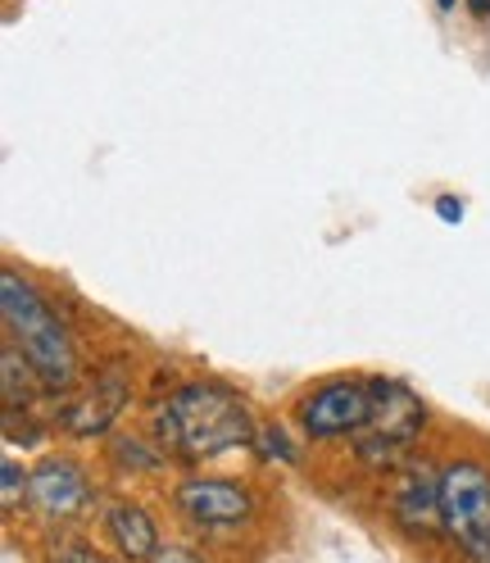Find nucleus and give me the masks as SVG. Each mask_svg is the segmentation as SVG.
Wrapping results in <instances>:
<instances>
[{
    "label": "nucleus",
    "instance_id": "f257e3e1",
    "mask_svg": "<svg viewBox=\"0 0 490 563\" xmlns=\"http://www.w3.org/2000/svg\"><path fill=\"white\" fill-rule=\"evenodd\" d=\"M259 428L227 386L187 382L178 396L159 409V441L182 460H214L223 450L255 445Z\"/></svg>",
    "mask_w": 490,
    "mask_h": 563
},
{
    "label": "nucleus",
    "instance_id": "f03ea898",
    "mask_svg": "<svg viewBox=\"0 0 490 563\" xmlns=\"http://www.w3.org/2000/svg\"><path fill=\"white\" fill-rule=\"evenodd\" d=\"M0 309H5V323L23 350V360L37 368V377L51 391H68L78 377V360H74V341L59 328L51 305L19 273H0Z\"/></svg>",
    "mask_w": 490,
    "mask_h": 563
},
{
    "label": "nucleus",
    "instance_id": "7ed1b4c3",
    "mask_svg": "<svg viewBox=\"0 0 490 563\" xmlns=\"http://www.w3.org/2000/svg\"><path fill=\"white\" fill-rule=\"evenodd\" d=\"M441 527L472 563H490V473L459 460L441 473Z\"/></svg>",
    "mask_w": 490,
    "mask_h": 563
},
{
    "label": "nucleus",
    "instance_id": "20e7f679",
    "mask_svg": "<svg viewBox=\"0 0 490 563\" xmlns=\"http://www.w3.org/2000/svg\"><path fill=\"white\" fill-rule=\"evenodd\" d=\"M368 391H372V409L359 432V454L364 460H391L396 450L413 445V437L427 428V409L404 382L391 377L368 382Z\"/></svg>",
    "mask_w": 490,
    "mask_h": 563
},
{
    "label": "nucleus",
    "instance_id": "39448f33",
    "mask_svg": "<svg viewBox=\"0 0 490 563\" xmlns=\"http://www.w3.org/2000/svg\"><path fill=\"white\" fill-rule=\"evenodd\" d=\"M368 409H372V391L368 382H327L319 386L304 405H300V428L319 441H332V437H359L364 422H368Z\"/></svg>",
    "mask_w": 490,
    "mask_h": 563
},
{
    "label": "nucleus",
    "instance_id": "423d86ee",
    "mask_svg": "<svg viewBox=\"0 0 490 563\" xmlns=\"http://www.w3.org/2000/svg\"><path fill=\"white\" fill-rule=\"evenodd\" d=\"M178 505L200 527H232V522L250 518V490H245L241 482L204 477V482H182Z\"/></svg>",
    "mask_w": 490,
    "mask_h": 563
},
{
    "label": "nucleus",
    "instance_id": "0eeeda50",
    "mask_svg": "<svg viewBox=\"0 0 490 563\" xmlns=\"http://www.w3.org/2000/svg\"><path fill=\"white\" fill-rule=\"evenodd\" d=\"M91 496V486L82 477L78 464H68V460H46L37 464V473L27 477V500L37 505L46 518H68V514H78Z\"/></svg>",
    "mask_w": 490,
    "mask_h": 563
},
{
    "label": "nucleus",
    "instance_id": "6e6552de",
    "mask_svg": "<svg viewBox=\"0 0 490 563\" xmlns=\"http://www.w3.org/2000/svg\"><path fill=\"white\" fill-rule=\"evenodd\" d=\"M391 514H396V522L404 527V532H413V537L436 532V527H441V477L427 464H413L400 477V486H396Z\"/></svg>",
    "mask_w": 490,
    "mask_h": 563
},
{
    "label": "nucleus",
    "instance_id": "1a4fd4ad",
    "mask_svg": "<svg viewBox=\"0 0 490 563\" xmlns=\"http://www.w3.org/2000/svg\"><path fill=\"white\" fill-rule=\"evenodd\" d=\"M127 400V382L119 373H104L96 377V386H87L82 400H74L64 409V428L74 432V437H100V432H110V422L119 418Z\"/></svg>",
    "mask_w": 490,
    "mask_h": 563
},
{
    "label": "nucleus",
    "instance_id": "9d476101",
    "mask_svg": "<svg viewBox=\"0 0 490 563\" xmlns=\"http://www.w3.org/2000/svg\"><path fill=\"white\" fill-rule=\"evenodd\" d=\"M110 537L123 559L132 563H151L159 554V527L142 505H114L110 509Z\"/></svg>",
    "mask_w": 490,
    "mask_h": 563
},
{
    "label": "nucleus",
    "instance_id": "9b49d317",
    "mask_svg": "<svg viewBox=\"0 0 490 563\" xmlns=\"http://www.w3.org/2000/svg\"><path fill=\"white\" fill-rule=\"evenodd\" d=\"M32 377H37V368L23 360L19 345L0 350V396H5V409H10V413L32 400Z\"/></svg>",
    "mask_w": 490,
    "mask_h": 563
},
{
    "label": "nucleus",
    "instance_id": "f8f14e48",
    "mask_svg": "<svg viewBox=\"0 0 490 563\" xmlns=\"http://www.w3.org/2000/svg\"><path fill=\"white\" fill-rule=\"evenodd\" d=\"M255 445L264 450V460H296V445L282 437V428H264L255 437Z\"/></svg>",
    "mask_w": 490,
    "mask_h": 563
},
{
    "label": "nucleus",
    "instance_id": "ddd939ff",
    "mask_svg": "<svg viewBox=\"0 0 490 563\" xmlns=\"http://www.w3.org/2000/svg\"><path fill=\"white\" fill-rule=\"evenodd\" d=\"M0 482H5V509H14V505H19V496H23V486H27L14 460H5V464H0Z\"/></svg>",
    "mask_w": 490,
    "mask_h": 563
},
{
    "label": "nucleus",
    "instance_id": "4468645a",
    "mask_svg": "<svg viewBox=\"0 0 490 563\" xmlns=\"http://www.w3.org/2000/svg\"><path fill=\"white\" fill-rule=\"evenodd\" d=\"M55 563H104L96 550H87V545H64L59 554H55Z\"/></svg>",
    "mask_w": 490,
    "mask_h": 563
},
{
    "label": "nucleus",
    "instance_id": "2eb2a0df",
    "mask_svg": "<svg viewBox=\"0 0 490 563\" xmlns=\"http://www.w3.org/2000/svg\"><path fill=\"white\" fill-rule=\"evenodd\" d=\"M436 214H441L445 223H459V219H464V205L454 200V196H441V200H436Z\"/></svg>",
    "mask_w": 490,
    "mask_h": 563
},
{
    "label": "nucleus",
    "instance_id": "dca6fc26",
    "mask_svg": "<svg viewBox=\"0 0 490 563\" xmlns=\"http://www.w3.org/2000/svg\"><path fill=\"white\" fill-rule=\"evenodd\" d=\"M151 563H196V559H191V554H182V550H159Z\"/></svg>",
    "mask_w": 490,
    "mask_h": 563
},
{
    "label": "nucleus",
    "instance_id": "f3484780",
    "mask_svg": "<svg viewBox=\"0 0 490 563\" xmlns=\"http://www.w3.org/2000/svg\"><path fill=\"white\" fill-rule=\"evenodd\" d=\"M468 5H472L477 14H486V19H490V0H468Z\"/></svg>",
    "mask_w": 490,
    "mask_h": 563
},
{
    "label": "nucleus",
    "instance_id": "a211bd4d",
    "mask_svg": "<svg viewBox=\"0 0 490 563\" xmlns=\"http://www.w3.org/2000/svg\"><path fill=\"white\" fill-rule=\"evenodd\" d=\"M441 5H454V0H441Z\"/></svg>",
    "mask_w": 490,
    "mask_h": 563
}]
</instances>
